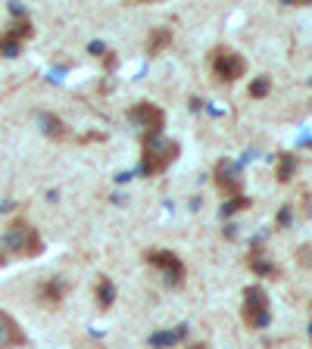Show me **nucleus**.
<instances>
[{"label":"nucleus","instance_id":"nucleus-8","mask_svg":"<svg viewBox=\"0 0 312 349\" xmlns=\"http://www.w3.org/2000/svg\"><path fill=\"white\" fill-rule=\"evenodd\" d=\"M22 343H25V334L19 331V324L7 312H0V346H22Z\"/></svg>","mask_w":312,"mask_h":349},{"label":"nucleus","instance_id":"nucleus-3","mask_svg":"<svg viewBox=\"0 0 312 349\" xmlns=\"http://www.w3.org/2000/svg\"><path fill=\"white\" fill-rule=\"evenodd\" d=\"M128 115H131V122H138V125L144 128V140H156V137L163 134L166 115H163V109L156 106V103L141 100V103H134V106L128 109Z\"/></svg>","mask_w":312,"mask_h":349},{"label":"nucleus","instance_id":"nucleus-13","mask_svg":"<svg viewBox=\"0 0 312 349\" xmlns=\"http://www.w3.org/2000/svg\"><path fill=\"white\" fill-rule=\"evenodd\" d=\"M268 91H271V81H268V78H256V81L250 85V94H253V97H265Z\"/></svg>","mask_w":312,"mask_h":349},{"label":"nucleus","instance_id":"nucleus-6","mask_svg":"<svg viewBox=\"0 0 312 349\" xmlns=\"http://www.w3.org/2000/svg\"><path fill=\"white\" fill-rule=\"evenodd\" d=\"M147 262L160 265L172 284H181V281H184V265H181V259H178L175 253H169V250H166V253H163V250H150V253H147Z\"/></svg>","mask_w":312,"mask_h":349},{"label":"nucleus","instance_id":"nucleus-5","mask_svg":"<svg viewBox=\"0 0 312 349\" xmlns=\"http://www.w3.org/2000/svg\"><path fill=\"white\" fill-rule=\"evenodd\" d=\"M4 247L7 250H16V253H25V256H34L41 250V237L34 234V228L25 224V221H16L10 228V234L4 237Z\"/></svg>","mask_w":312,"mask_h":349},{"label":"nucleus","instance_id":"nucleus-2","mask_svg":"<svg viewBox=\"0 0 312 349\" xmlns=\"http://www.w3.org/2000/svg\"><path fill=\"white\" fill-rule=\"evenodd\" d=\"M241 315H244V321H247V327H253V331H259V327H265L268 324V296H265V290L262 287H247L244 290V309H241Z\"/></svg>","mask_w":312,"mask_h":349},{"label":"nucleus","instance_id":"nucleus-4","mask_svg":"<svg viewBox=\"0 0 312 349\" xmlns=\"http://www.w3.org/2000/svg\"><path fill=\"white\" fill-rule=\"evenodd\" d=\"M212 72H216V78L231 85V81H238L244 78V72H247V63L241 53H234L228 47H216L212 50Z\"/></svg>","mask_w":312,"mask_h":349},{"label":"nucleus","instance_id":"nucleus-17","mask_svg":"<svg viewBox=\"0 0 312 349\" xmlns=\"http://www.w3.org/2000/svg\"><path fill=\"white\" fill-rule=\"evenodd\" d=\"M190 349H206V346H203V343H197V346H190Z\"/></svg>","mask_w":312,"mask_h":349},{"label":"nucleus","instance_id":"nucleus-1","mask_svg":"<svg viewBox=\"0 0 312 349\" xmlns=\"http://www.w3.org/2000/svg\"><path fill=\"white\" fill-rule=\"evenodd\" d=\"M178 156V143L175 140H144L141 147V172L144 175H160L166 172V166H172Z\"/></svg>","mask_w":312,"mask_h":349},{"label":"nucleus","instance_id":"nucleus-9","mask_svg":"<svg viewBox=\"0 0 312 349\" xmlns=\"http://www.w3.org/2000/svg\"><path fill=\"white\" fill-rule=\"evenodd\" d=\"M97 299H100V305H112V302H115V287H112L109 278H100V284H97Z\"/></svg>","mask_w":312,"mask_h":349},{"label":"nucleus","instance_id":"nucleus-11","mask_svg":"<svg viewBox=\"0 0 312 349\" xmlns=\"http://www.w3.org/2000/svg\"><path fill=\"white\" fill-rule=\"evenodd\" d=\"M294 169H297V159L284 153V156H281V166H278V181H281V184H284V181H290Z\"/></svg>","mask_w":312,"mask_h":349},{"label":"nucleus","instance_id":"nucleus-15","mask_svg":"<svg viewBox=\"0 0 312 349\" xmlns=\"http://www.w3.org/2000/svg\"><path fill=\"white\" fill-rule=\"evenodd\" d=\"M169 37H172V34H169L166 28H160V31H156V37H153V44H150V53H156L163 44H169Z\"/></svg>","mask_w":312,"mask_h":349},{"label":"nucleus","instance_id":"nucleus-16","mask_svg":"<svg viewBox=\"0 0 312 349\" xmlns=\"http://www.w3.org/2000/svg\"><path fill=\"white\" fill-rule=\"evenodd\" d=\"M181 337H184V331H175V334H156L153 343H156V346H163V343L169 346V343H175V340H181Z\"/></svg>","mask_w":312,"mask_h":349},{"label":"nucleus","instance_id":"nucleus-12","mask_svg":"<svg viewBox=\"0 0 312 349\" xmlns=\"http://www.w3.org/2000/svg\"><path fill=\"white\" fill-rule=\"evenodd\" d=\"M19 50H22V44L13 41L10 34H7V37H0V56H19Z\"/></svg>","mask_w":312,"mask_h":349},{"label":"nucleus","instance_id":"nucleus-14","mask_svg":"<svg viewBox=\"0 0 312 349\" xmlns=\"http://www.w3.org/2000/svg\"><path fill=\"white\" fill-rule=\"evenodd\" d=\"M7 34L13 37V41H19V37H28V34H31V25H28V22H19V25H13Z\"/></svg>","mask_w":312,"mask_h":349},{"label":"nucleus","instance_id":"nucleus-18","mask_svg":"<svg viewBox=\"0 0 312 349\" xmlns=\"http://www.w3.org/2000/svg\"><path fill=\"white\" fill-rule=\"evenodd\" d=\"M309 337H312V327H309Z\"/></svg>","mask_w":312,"mask_h":349},{"label":"nucleus","instance_id":"nucleus-7","mask_svg":"<svg viewBox=\"0 0 312 349\" xmlns=\"http://www.w3.org/2000/svg\"><path fill=\"white\" fill-rule=\"evenodd\" d=\"M216 187L222 190V193H241V178H238V172H234V166L228 162V159H222L219 166H216Z\"/></svg>","mask_w":312,"mask_h":349},{"label":"nucleus","instance_id":"nucleus-10","mask_svg":"<svg viewBox=\"0 0 312 349\" xmlns=\"http://www.w3.org/2000/svg\"><path fill=\"white\" fill-rule=\"evenodd\" d=\"M41 125H44V131H47L50 137H63V122L56 119V115L44 112V115H41Z\"/></svg>","mask_w":312,"mask_h":349}]
</instances>
